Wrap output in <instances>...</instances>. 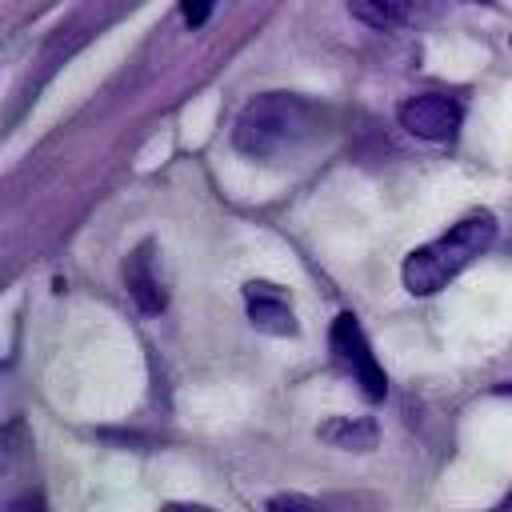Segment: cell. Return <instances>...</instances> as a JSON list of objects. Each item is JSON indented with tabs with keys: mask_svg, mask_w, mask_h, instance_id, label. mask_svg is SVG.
I'll use <instances>...</instances> for the list:
<instances>
[{
	"mask_svg": "<svg viewBox=\"0 0 512 512\" xmlns=\"http://www.w3.org/2000/svg\"><path fill=\"white\" fill-rule=\"evenodd\" d=\"M324 128H328V112L320 104H312L308 96L264 92L240 108L232 144L252 160L280 164V160L308 152L324 136Z\"/></svg>",
	"mask_w": 512,
	"mask_h": 512,
	"instance_id": "6da1fadb",
	"label": "cell"
},
{
	"mask_svg": "<svg viewBox=\"0 0 512 512\" xmlns=\"http://www.w3.org/2000/svg\"><path fill=\"white\" fill-rule=\"evenodd\" d=\"M316 436L332 448H344V452H368V448H376L380 432L368 416H332L328 424H320Z\"/></svg>",
	"mask_w": 512,
	"mask_h": 512,
	"instance_id": "9c48e42d",
	"label": "cell"
},
{
	"mask_svg": "<svg viewBox=\"0 0 512 512\" xmlns=\"http://www.w3.org/2000/svg\"><path fill=\"white\" fill-rule=\"evenodd\" d=\"M328 348H332L336 364L360 384V392L368 400H384L388 396V376H384V368H380V360H376V352H372V344H368V336H364V328H360V320L352 312H340L332 320Z\"/></svg>",
	"mask_w": 512,
	"mask_h": 512,
	"instance_id": "3957f363",
	"label": "cell"
},
{
	"mask_svg": "<svg viewBox=\"0 0 512 512\" xmlns=\"http://www.w3.org/2000/svg\"><path fill=\"white\" fill-rule=\"evenodd\" d=\"M212 8H216V0H180V12H184V20H188L192 28H200V24L212 16Z\"/></svg>",
	"mask_w": 512,
	"mask_h": 512,
	"instance_id": "30bf717a",
	"label": "cell"
},
{
	"mask_svg": "<svg viewBox=\"0 0 512 512\" xmlns=\"http://www.w3.org/2000/svg\"><path fill=\"white\" fill-rule=\"evenodd\" d=\"M400 128L416 140H452L460 120H464V108L456 96H444V92H420V96H408L400 108Z\"/></svg>",
	"mask_w": 512,
	"mask_h": 512,
	"instance_id": "277c9868",
	"label": "cell"
},
{
	"mask_svg": "<svg viewBox=\"0 0 512 512\" xmlns=\"http://www.w3.org/2000/svg\"><path fill=\"white\" fill-rule=\"evenodd\" d=\"M12 512H48V508H44V496L40 492H28V496H20L12 504Z\"/></svg>",
	"mask_w": 512,
	"mask_h": 512,
	"instance_id": "8fae6325",
	"label": "cell"
},
{
	"mask_svg": "<svg viewBox=\"0 0 512 512\" xmlns=\"http://www.w3.org/2000/svg\"><path fill=\"white\" fill-rule=\"evenodd\" d=\"M496 244V216L488 208L480 212H468L460 216L448 232H440L436 240L412 248L404 256V268H400V280L412 296H432L440 292L448 280H456L476 256H484L488 248Z\"/></svg>",
	"mask_w": 512,
	"mask_h": 512,
	"instance_id": "7a4b0ae2",
	"label": "cell"
},
{
	"mask_svg": "<svg viewBox=\"0 0 512 512\" xmlns=\"http://www.w3.org/2000/svg\"><path fill=\"white\" fill-rule=\"evenodd\" d=\"M160 512H216V508H208V504H164Z\"/></svg>",
	"mask_w": 512,
	"mask_h": 512,
	"instance_id": "7c38bea8",
	"label": "cell"
},
{
	"mask_svg": "<svg viewBox=\"0 0 512 512\" xmlns=\"http://www.w3.org/2000/svg\"><path fill=\"white\" fill-rule=\"evenodd\" d=\"M348 8L368 28H404L416 24L432 8V0H348Z\"/></svg>",
	"mask_w": 512,
	"mask_h": 512,
	"instance_id": "52a82bcc",
	"label": "cell"
},
{
	"mask_svg": "<svg viewBox=\"0 0 512 512\" xmlns=\"http://www.w3.org/2000/svg\"><path fill=\"white\" fill-rule=\"evenodd\" d=\"M244 304H248V320L252 328L268 332V336H296L300 324H296V312H292V300L280 284H268V280H248L244 284Z\"/></svg>",
	"mask_w": 512,
	"mask_h": 512,
	"instance_id": "5b68a950",
	"label": "cell"
},
{
	"mask_svg": "<svg viewBox=\"0 0 512 512\" xmlns=\"http://www.w3.org/2000/svg\"><path fill=\"white\" fill-rule=\"evenodd\" d=\"M268 512H384L368 496H304V492H280L268 500Z\"/></svg>",
	"mask_w": 512,
	"mask_h": 512,
	"instance_id": "ba28073f",
	"label": "cell"
},
{
	"mask_svg": "<svg viewBox=\"0 0 512 512\" xmlns=\"http://www.w3.org/2000/svg\"><path fill=\"white\" fill-rule=\"evenodd\" d=\"M156 248H152V240H144V244H136L132 252H128V260H124V288H128V296L140 304V312H148V316H156V312H164V304H168V292H164V284H160V276H156V268H152V256Z\"/></svg>",
	"mask_w": 512,
	"mask_h": 512,
	"instance_id": "8992f818",
	"label": "cell"
}]
</instances>
